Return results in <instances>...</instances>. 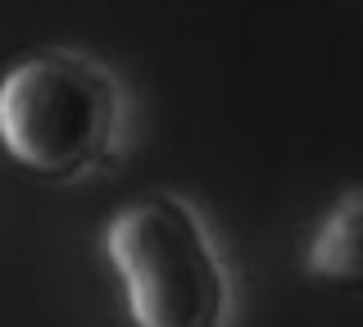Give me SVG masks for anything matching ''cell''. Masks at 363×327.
Here are the masks:
<instances>
[{
  "label": "cell",
  "instance_id": "1",
  "mask_svg": "<svg viewBox=\"0 0 363 327\" xmlns=\"http://www.w3.org/2000/svg\"><path fill=\"white\" fill-rule=\"evenodd\" d=\"M123 96L109 69L73 50H37L0 77V145L37 177H82L113 160Z\"/></svg>",
  "mask_w": 363,
  "mask_h": 327
},
{
  "label": "cell",
  "instance_id": "3",
  "mask_svg": "<svg viewBox=\"0 0 363 327\" xmlns=\"http://www.w3.org/2000/svg\"><path fill=\"white\" fill-rule=\"evenodd\" d=\"M304 273L340 291H363V187L345 191L323 214L304 250Z\"/></svg>",
  "mask_w": 363,
  "mask_h": 327
},
{
  "label": "cell",
  "instance_id": "2",
  "mask_svg": "<svg viewBox=\"0 0 363 327\" xmlns=\"http://www.w3.org/2000/svg\"><path fill=\"white\" fill-rule=\"evenodd\" d=\"M105 255L136 327H223L227 268L186 200L141 196L123 205L105 228Z\"/></svg>",
  "mask_w": 363,
  "mask_h": 327
}]
</instances>
